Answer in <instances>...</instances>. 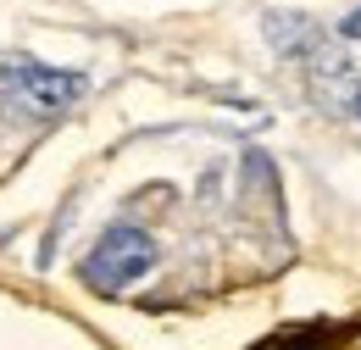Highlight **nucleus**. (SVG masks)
<instances>
[{
	"mask_svg": "<svg viewBox=\"0 0 361 350\" xmlns=\"http://www.w3.org/2000/svg\"><path fill=\"white\" fill-rule=\"evenodd\" d=\"M356 111H361V89H356Z\"/></svg>",
	"mask_w": 361,
	"mask_h": 350,
	"instance_id": "39448f33",
	"label": "nucleus"
},
{
	"mask_svg": "<svg viewBox=\"0 0 361 350\" xmlns=\"http://www.w3.org/2000/svg\"><path fill=\"white\" fill-rule=\"evenodd\" d=\"M0 84H6V95L28 117H56V111H67L84 95L78 73H56V67H39V61H6L0 67Z\"/></svg>",
	"mask_w": 361,
	"mask_h": 350,
	"instance_id": "f03ea898",
	"label": "nucleus"
},
{
	"mask_svg": "<svg viewBox=\"0 0 361 350\" xmlns=\"http://www.w3.org/2000/svg\"><path fill=\"white\" fill-rule=\"evenodd\" d=\"M339 34H345V40H361V6L345 17V23H339Z\"/></svg>",
	"mask_w": 361,
	"mask_h": 350,
	"instance_id": "20e7f679",
	"label": "nucleus"
},
{
	"mask_svg": "<svg viewBox=\"0 0 361 350\" xmlns=\"http://www.w3.org/2000/svg\"><path fill=\"white\" fill-rule=\"evenodd\" d=\"M267 40H272L278 56H300L312 44V23L295 17V11H267Z\"/></svg>",
	"mask_w": 361,
	"mask_h": 350,
	"instance_id": "7ed1b4c3",
	"label": "nucleus"
},
{
	"mask_svg": "<svg viewBox=\"0 0 361 350\" xmlns=\"http://www.w3.org/2000/svg\"><path fill=\"white\" fill-rule=\"evenodd\" d=\"M156 262V245H150V234L134 228V222H117V228H106L100 234V245L90 251V262H84V278H90L94 289H123V284H134L145 278Z\"/></svg>",
	"mask_w": 361,
	"mask_h": 350,
	"instance_id": "f257e3e1",
	"label": "nucleus"
}]
</instances>
